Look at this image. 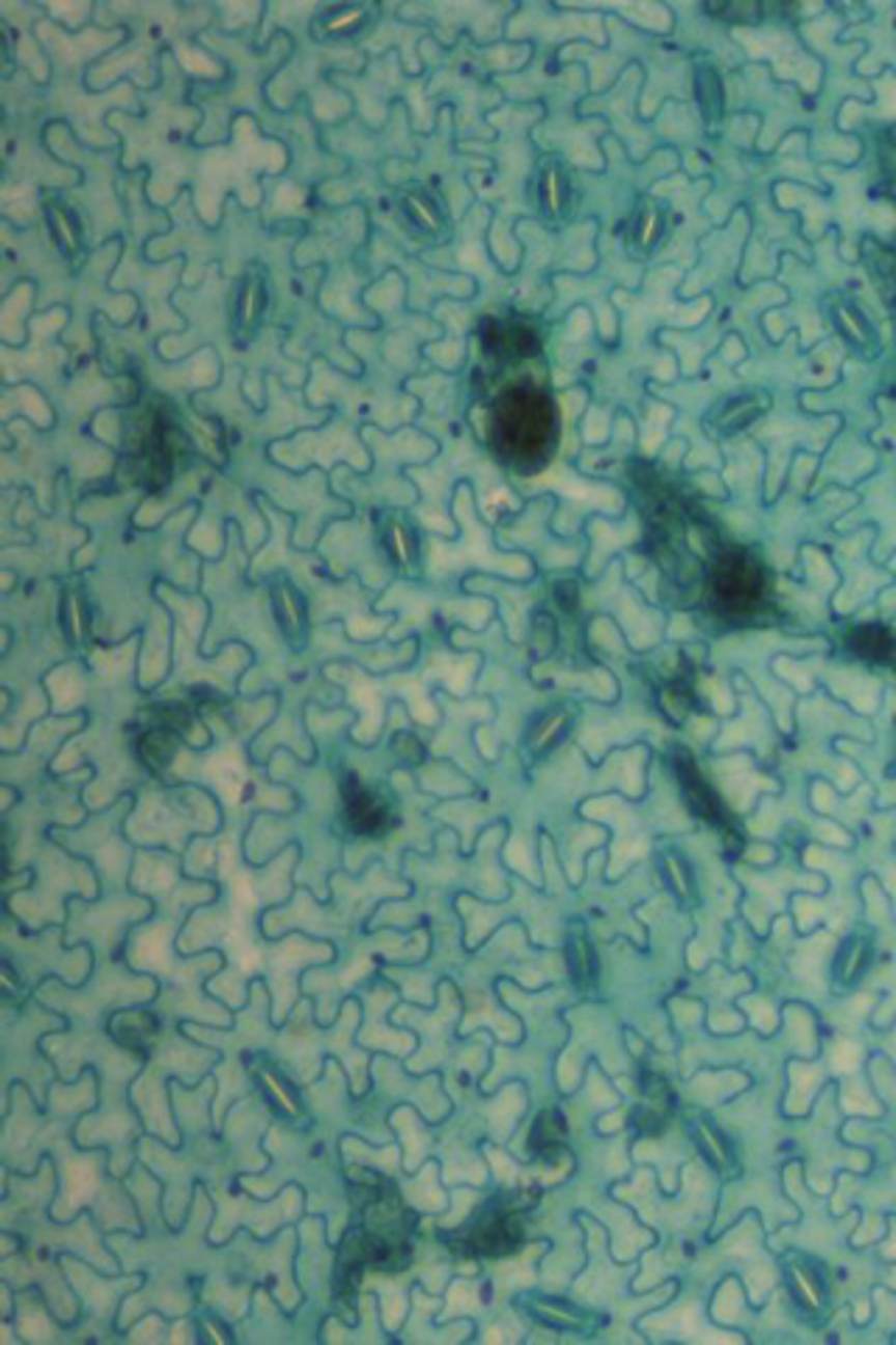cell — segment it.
<instances>
[{"mask_svg": "<svg viewBox=\"0 0 896 1345\" xmlns=\"http://www.w3.org/2000/svg\"><path fill=\"white\" fill-rule=\"evenodd\" d=\"M522 1242V1223L513 1205H491L463 1231V1251L476 1256H507Z\"/></svg>", "mask_w": 896, "mask_h": 1345, "instance_id": "cell-1", "label": "cell"}, {"mask_svg": "<svg viewBox=\"0 0 896 1345\" xmlns=\"http://www.w3.org/2000/svg\"><path fill=\"white\" fill-rule=\"evenodd\" d=\"M370 11L373 6H351V3H336V6H317L311 15V34L323 46H347L351 39H359L364 28H370Z\"/></svg>", "mask_w": 896, "mask_h": 1345, "instance_id": "cell-2", "label": "cell"}, {"mask_svg": "<svg viewBox=\"0 0 896 1345\" xmlns=\"http://www.w3.org/2000/svg\"><path fill=\"white\" fill-rule=\"evenodd\" d=\"M687 1132H690L692 1144L700 1152V1158L706 1160L718 1175H734L737 1172V1152L726 1138V1132L706 1116V1113H690L687 1119Z\"/></svg>", "mask_w": 896, "mask_h": 1345, "instance_id": "cell-3", "label": "cell"}, {"mask_svg": "<svg viewBox=\"0 0 896 1345\" xmlns=\"http://www.w3.org/2000/svg\"><path fill=\"white\" fill-rule=\"evenodd\" d=\"M784 1284L793 1295L795 1307H802L810 1315H818L827 1307V1279L818 1264H812L804 1256H790L784 1261Z\"/></svg>", "mask_w": 896, "mask_h": 1345, "instance_id": "cell-4", "label": "cell"}, {"mask_svg": "<svg viewBox=\"0 0 896 1345\" xmlns=\"http://www.w3.org/2000/svg\"><path fill=\"white\" fill-rule=\"evenodd\" d=\"M538 199H541L547 219H558L569 205V177L563 174V168L555 160H550L538 174Z\"/></svg>", "mask_w": 896, "mask_h": 1345, "instance_id": "cell-5", "label": "cell"}, {"mask_svg": "<svg viewBox=\"0 0 896 1345\" xmlns=\"http://www.w3.org/2000/svg\"><path fill=\"white\" fill-rule=\"evenodd\" d=\"M401 211L407 216V222L420 230V234H440L443 230V224H446V216L440 211V205L431 199L426 191H410V194H401Z\"/></svg>", "mask_w": 896, "mask_h": 1345, "instance_id": "cell-6", "label": "cell"}, {"mask_svg": "<svg viewBox=\"0 0 896 1345\" xmlns=\"http://www.w3.org/2000/svg\"><path fill=\"white\" fill-rule=\"evenodd\" d=\"M110 1028L123 1046L143 1048V1043L158 1032V1018L146 1009H127L110 1020Z\"/></svg>", "mask_w": 896, "mask_h": 1345, "instance_id": "cell-7", "label": "cell"}, {"mask_svg": "<svg viewBox=\"0 0 896 1345\" xmlns=\"http://www.w3.org/2000/svg\"><path fill=\"white\" fill-rule=\"evenodd\" d=\"M532 1315L541 1317L547 1326H566V1328H586L594 1326L591 1320L594 1317L586 1315V1312H580L578 1307H569L566 1300L558 1298H535L530 1303Z\"/></svg>", "mask_w": 896, "mask_h": 1345, "instance_id": "cell-8", "label": "cell"}, {"mask_svg": "<svg viewBox=\"0 0 896 1345\" xmlns=\"http://www.w3.org/2000/svg\"><path fill=\"white\" fill-rule=\"evenodd\" d=\"M563 1138H566V1124H563V1116L558 1110H543L538 1119H535V1130H532V1147L538 1149L541 1155H555L560 1147H563Z\"/></svg>", "mask_w": 896, "mask_h": 1345, "instance_id": "cell-9", "label": "cell"}, {"mask_svg": "<svg viewBox=\"0 0 896 1345\" xmlns=\"http://www.w3.org/2000/svg\"><path fill=\"white\" fill-rule=\"evenodd\" d=\"M868 959H871L868 939H849V942L843 944L838 956V967H835L840 984H855L868 967Z\"/></svg>", "mask_w": 896, "mask_h": 1345, "instance_id": "cell-10", "label": "cell"}, {"mask_svg": "<svg viewBox=\"0 0 896 1345\" xmlns=\"http://www.w3.org/2000/svg\"><path fill=\"white\" fill-rule=\"evenodd\" d=\"M43 9H46V18L67 28L71 34H79V31H84V23L93 15L95 6L93 3H67V6L62 3V6H43Z\"/></svg>", "mask_w": 896, "mask_h": 1345, "instance_id": "cell-11", "label": "cell"}, {"mask_svg": "<svg viewBox=\"0 0 896 1345\" xmlns=\"http://www.w3.org/2000/svg\"><path fill=\"white\" fill-rule=\"evenodd\" d=\"M569 962H571V972H575V979H578L580 984L591 981V976H594V959H591V951H588L586 939H571Z\"/></svg>", "mask_w": 896, "mask_h": 1345, "instance_id": "cell-12", "label": "cell"}]
</instances>
